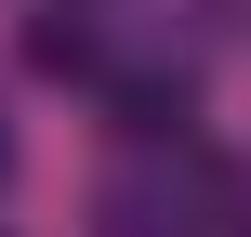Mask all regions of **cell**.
Returning a JSON list of instances; mask_svg holds the SVG:
<instances>
[{
	"mask_svg": "<svg viewBox=\"0 0 251 237\" xmlns=\"http://www.w3.org/2000/svg\"><path fill=\"white\" fill-rule=\"evenodd\" d=\"M199 185H212L199 158H185V172H119V185L93 198V224L106 237H199Z\"/></svg>",
	"mask_w": 251,
	"mask_h": 237,
	"instance_id": "6da1fadb",
	"label": "cell"
},
{
	"mask_svg": "<svg viewBox=\"0 0 251 237\" xmlns=\"http://www.w3.org/2000/svg\"><path fill=\"white\" fill-rule=\"evenodd\" d=\"M26 66H40V79H106V0L26 13Z\"/></svg>",
	"mask_w": 251,
	"mask_h": 237,
	"instance_id": "7a4b0ae2",
	"label": "cell"
}]
</instances>
